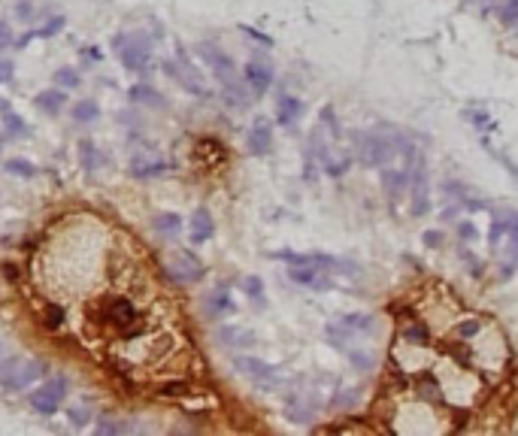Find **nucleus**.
<instances>
[{"instance_id":"20","label":"nucleus","mask_w":518,"mask_h":436,"mask_svg":"<svg viewBox=\"0 0 518 436\" xmlns=\"http://www.w3.org/2000/svg\"><path fill=\"white\" fill-rule=\"evenodd\" d=\"M218 340H222V346H231V349L255 346V333L246 331V327H237V324L222 327V331H218Z\"/></svg>"},{"instance_id":"31","label":"nucleus","mask_w":518,"mask_h":436,"mask_svg":"<svg viewBox=\"0 0 518 436\" xmlns=\"http://www.w3.org/2000/svg\"><path fill=\"white\" fill-rule=\"evenodd\" d=\"M242 288H246L249 300L264 303V282H261V276H246V279H242Z\"/></svg>"},{"instance_id":"11","label":"nucleus","mask_w":518,"mask_h":436,"mask_svg":"<svg viewBox=\"0 0 518 436\" xmlns=\"http://www.w3.org/2000/svg\"><path fill=\"white\" fill-rule=\"evenodd\" d=\"M379 182H382L388 200H400V197H406L409 191V182H413V170L409 167H382V173H379Z\"/></svg>"},{"instance_id":"41","label":"nucleus","mask_w":518,"mask_h":436,"mask_svg":"<svg viewBox=\"0 0 518 436\" xmlns=\"http://www.w3.org/2000/svg\"><path fill=\"white\" fill-rule=\"evenodd\" d=\"M242 34H249L252 40H258V43H264V45H270V37H264V34H258V30H252L249 25H242Z\"/></svg>"},{"instance_id":"14","label":"nucleus","mask_w":518,"mask_h":436,"mask_svg":"<svg viewBox=\"0 0 518 436\" xmlns=\"http://www.w3.org/2000/svg\"><path fill=\"white\" fill-rule=\"evenodd\" d=\"M167 170H170V164L158 155H149V152L134 155L131 167H127V173H131L134 179H155V176H164Z\"/></svg>"},{"instance_id":"7","label":"nucleus","mask_w":518,"mask_h":436,"mask_svg":"<svg viewBox=\"0 0 518 436\" xmlns=\"http://www.w3.org/2000/svg\"><path fill=\"white\" fill-rule=\"evenodd\" d=\"M164 70L170 73L173 79H176L179 85L188 91V94H194V97H209V88L203 85L200 73H197L194 67H191V61L182 55V49H179V58H176V61H164Z\"/></svg>"},{"instance_id":"29","label":"nucleus","mask_w":518,"mask_h":436,"mask_svg":"<svg viewBox=\"0 0 518 436\" xmlns=\"http://www.w3.org/2000/svg\"><path fill=\"white\" fill-rule=\"evenodd\" d=\"M3 125H6V131H10L12 136H28L30 134L28 121L21 116H15V112H3Z\"/></svg>"},{"instance_id":"23","label":"nucleus","mask_w":518,"mask_h":436,"mask_svg":"<svg viewBox=\"0 0 518 436\" xmlns=\"http://www.w3.org/2000/svg\"><path fill=\"white\" fill-rule=\"evenodd\" d=\"M158 394H161V397H191L194 394V382L179 379V376H167L164 382H158Z\"/></svg>"},{"instance_id":"19","label":"nucleus","mask_w":518,"mask_h":436,"mask_svg":"<svg viewBox=\"0 0 518 436\" xmlns=\"http://www.w3.org/2000/svg\"><path fill=\"white\" fill-rule=\"evenodd\" d=\"M34 106L45 116H58L61 110L67 106V94L61 88H49V91H40V94L34 97Z\"/></svg>"},{"instance_id":"26","label":"nucleus","mask_w":518,"mask_h":436,"mask_svg":"<svg viewBox=\"0 0 518 436\" xmlns=\"http://www.w3.org/2000/svg\"><path fill=\"white\" fill-rule=\"evenodd\" d=\"M131 101L134 103H149V106H164V97L158 94L155 88H149V85H134L131 88Z\"/></svg>"},{"instance_id":"21","label":"nucleus","mask_w":518,"mask_h":436,"mask_svg":"<svg viewBox=\"0 0 518 436\" xmlns=\"http://www.w3.org/2000/svg\"><path fill=\"white\" fill-rule=\"evenodd\" d=\"M152 227H155V233L164 236V240H176L182 231V216H176V212H158Z\"/></svg>"},{"instance_id":"38","label":"nucleus","mask_w":518,"mask_h":436,"mask_svg":"<svg viewBox=\"0 0 518 436\" xmlns=\"http://www.w3.org/2000/svg\"><path fill=\"white\" fill-rule=\"evenodd\" d=\"M458 231H461V240H470V242H473L476 240V227H473V221H461V227H458Z\"/></svg>"},{"instance_id":"30","label":"nucleus","mask_w":518,"mask_h":436,"mask_svg":"<svg viewBox=\"0 0 518 436\" xmlns=\"http://www.w3.org/2000/svg\"><path fill=\"white\" fill-rule=\"evenodd\" d=\"M79 70H73V67H61L55 73V85L58 88H79Z\"/></svg>"},{"instance_id":"17","label":"nucleus","mask_w":518,"mask_h":436,"mask_svg":"<svg viewBox=\"0 0 518 436\" xmlns=\"http://www.w3.org/2000/svg\"><path fill=\"white\" fill-rule=\"evenodd\" d=\"M373 327H376V321L373 315H364V312H352V315H342L340 321H333V324H327V333H370Z\"/></svg>"},{"instance_id":"37","label":"nucleus","mask_w":518,"mask_h":436,"mask_svg":"<svg viewBox=\"0 0 518 436\" xmlns=\"http://www.w3.org/2000/svg\"><path fill=\"white\" fill-rule=\"evenodd\" d=\"M15 15H19L21 21H28L30 15H34V6H30V0H15Z\"/></svg>"},{"instance_id":"8","label":"nucleus","mask_w":518,"mask_h":436,"mask_svg":"<svg viewBox=\"0 0 518 436\" xmlns=\"http://www.w3.org/2000/svg\"><path fill=\"white\" fill-rule=\"evenodd\" d=\"M413 216L424 218L431 212V188H428V164H424V155L413 158Z\"/></svg>"},{"instance_id":"27","label":"nucleus","mask_w":518,"mask_h":436,"mask_svg":"<svg viewBox=\"0 0 518 436\" xmlns=\"http://www.w3.org/2000/svg\"><path fill=\"white\" fill-rule=\"evenodd\" d=\"M497 19L504 21L506 28H515L518 25V0H504L497 6Z\"/></svg>"},{"instance_id":"39","label":"nucleus","mask_w":518,"mask_h":436,"mask_svg":"<svg viewBox=\"0 0 518 436\" xmlns=\"http://www.w3.org/2000/svg\"><path fill=\"white\" fill-rule=\"evenodd\" d=\"M10 43H12V30H10V25H6V21H0V52H3Z\"/></svg>"},{"instance_id":"1","label":"nucleus","mask_w":518,"mask_h":436,"mask_svg":"<svg viewBox=\"0 0 518 436\" xmlns=\"http://www.w3.org/2000/svg\"><path fill=\"white\" fill-rule=\"evenodd\" d=\"M37 276L49 282V300L64 309L79 303L82 346L118 376L164 373L182 349L146 255L125 227L101 216L67 218L37 258Z\"/></svg>"},{"instance_id":"10","label":"nucleus","mask_w":518,"mask_h":436,"mask_svg":"<svg viewBox=\"0 0 518 436\" xmlns=\"http://www.w3.org/2000/svg\"><path fill=\"white\" fill-rule=\"evenodd\" d=\"M242 82L252 91V97H264L273 85V64L264 55H255L252 61H246L242 67Z\"/></svg>"},{"instance_id":"25","label":"nucleus","mask_w":518,"mask_h":436,"mask_svg":"<svg viewBox=\"0 0 518 436\" xmlns=\"http://www.w3.org/2000/svg\"><path fill=\"white\" fill-rule=\"evenodd\" d=\"M3 170L12 173V176H25V179H34V176L40 173L34 160H28V158H10V160L3 164Z\"/></svg>"},{"instance_id":"5","label":"nucleus","mask_w":518,"mask_h":436,"mask_svg":"<svg viewBox=\"0 0 518 436\" xmlns=\"http://www.w3.org/2000/svg\"><path fill=\"white\" fill-rule=\"evenodd\" d=\"M164 273L170 276L176 285H197L203 276H207V264L188 249H179L176 255L170 258V264L164 267Z\"/></svg>"},{"instance_id":"3","label":"nucleus","mask_w":518,"mask_h":436,"mask_svg":"<svg viewBox=\"0 0 518 436\" xmlns=\"http://www.w3.org/2000/svg\"><path fill=\"white\" fill-rule=\"evenodd\" d=\"M67 391H70V379L67 376H45L34 391L28 394V403L37 415H55V412L64 406L67 400Z\"/></svg>"},{"instance_id":"16","label":"nucleus","mask_w":518,"mask_h":436,"mask_svg":"<svg viewBox=\"0 0 518 436\" xmlns=\"http://www.w3.org/2000/svg\"><path fill=\"white\" fill-rule=\"evenodd\" d=\"M188 236H191V246H203L216 236V221L207 206H197L191 212V225H188Z\"/></svg>"},{"instance_id":"6","label":"nucleus","mask_w":518,"mask_h":436,"mask_svg":"<svg viewBox=\"0 0 518 436\" xmlns=\"http://www.w3.org/2000/svg\"><path fill=\"white\" fill-rule=\"evenodd\" d=\"M116 49H118V61L127 67V70H134V73H146L149 70V61H152V49H149V43L143 40V37H136V34H121L116 37Z\"/></svg>"},{"instance_id":"22","label":"nucleus","mask_w":518,"mask_h":436,"mask_svg":"<svg viewBox=\"0 0 518 436\" xmlns=\"http://www.w3.org/2000/svg\"><path fill=\"white\" fill-rule=\"evenodd\" d=\"M70 118L76 121V125H94V121L101 118V106H97V101H91V97L76 101L70 106Z\"/></svg>"},{"instance_id":"4","label":"nucleus","mask_w":518,"mask_h":436,"mask_svg":"<svg viewBox=\"0 0 518 436\" xmlns=\"http://www.w3.org/2000/svg\"><path fill=\"white\" fill-rule=\"evenodd\" d=\"M197 55L200 61L209 67V73L216 76V82L222 88H231V85H240V73H237V64H234V58L222 52L216 43H197Z\"/></svg>"},{"instance_id":"35","label":"nucleus","mask_w":518,"mask_h":436,"mask_svg":"<svg viewBox=\"0 0 518 436\" xmlns=\"http://www.w3.org/2000/svg\"><path fill=\"white\" fill-rule=\"evenodd\" d=\"M355 400H358V388H349V391H340L337 397H333V406L346 409V406H355Z\"/></svg>"},{"instance_id":"18","label":"nucleus","mask_w":518,"mask_h":436,"mask_svg":"<svg viewBox=\"0 0 518 436\" xmlns=\"http://www.w3.org/2000/svg\"><path fill=\"white\" fill-rule=\"evenodd\" d=\"M303 116V101L300 97H291V94H282L276 101V121L282 127H294Z\"/></svg>"},{"instance_id":"24","label":"nucleus","mask_w":518,"mask_h":436,"mask_svg":"<svg viewBox=\"0 0 518 436\" xmlns=\"http://www.w3.org/2000/svg\"><path fill=\"white\" fill-rule=\"evenodd\" d=\"M79 164H82V170L85 173H94L97 167L103 164V155H101V149H97L91 140H82L79 143Z\"/></svg>"},{"instance_id":"2","label":"nucleus","mask_w":518,"mask_h":436,"mask_svg":"<svg viewBox=\"0 0 518 436\" xmlns=\"http://www.w3.org/2000/svg\"><path fill=\"white\" fill-rule=\"evenodd\" d=\"M49 376V364L45 361H21V357H10L0 364V385L6 391H25L34 382Z\"/></svg>"},{"instance_id":"9","label":"nucleus","mask_w":518,"mask_h":436,"mask_svg":"<svg viewBox=\"0 0 518 436\" xmlns=\"http://www.w3.org/2000/svg\"><path fill=\"white\" fill-rule=\"evenodd\" d=\"M234 366H237L246 379H252L255 385H261V388H276V385H282V379H285L276 366L258 361V357H249V355H240L237 361H234Z\"/></svg>"},{"instance_id":"34","label":"nucleus","mask_w":518,"mask_h":436,"mask_svg":"<svg viewBox=\"0 0 518 436\" xmlns=\"http://www.w3.org/2000/svg\"><path fill=\"white\" fill-rule=\"evenodd\" d=\"M67 418L73 422V427H85L91 422V412L85 406H70V409H67Z\"/></svg>"},{"instance_id":"33","label":"nucleus","mask_w":518,"mask_h":436,"mask_svg":"<svg viewBox=\"0 0 518 436\" xmlns=\"http://www.w3.org/2000/svg\"><path fill=\"white\" fill-rule=\"evenodd\" d=\"M479 327H482V321L479 318H464L458 327H455V336H461V340H473L479 333Z\"/></svg>"},{"instance_id":"32","label":"nucleus","mask_w":518,"mask_h":436,"mask_svg":"<svg viewBox=\"0 0 518 436\" xmlns=\"http://www.w3.org/2000/svg\"><path fill=\"white\" fill-rule=\"evenodd\" d=\"M64 25H67V19L64 15H52L49 21H45V25L37 30V37H43V40H49V37H58L61 30H64Z\"/></svg>"},{"instance_id":"42","label":"nucleus","mask_w":518,"mask_h":436,"mask_svg":"<svg viewBox=\"0 0 518 436\" xmlns=\"http://www.w3.org/2000/svg\"><path fill=\"white\" fill-rule=\"evenodd\" d=\"M3 112H10V103H6V97H0V116H3Z\"/></svg>"},{"instance_id":"15","label":"nucleus","mask_w":518,"mask_h":436,"mask_svg":"<svg viewBox=\"0 0 518 436\" xmlns=\"http://www.w3.org/2000/svg\"><path fill=\"white\" fill-rule=\"evenodd\" d=\"M246 149H249V155H258V158L273 149V125L267 118H255V125L249 127Z\"/></svg>"},{"instance_id":"12","label":"nucleus","mask_w":518,"mask_h":436,"mask_svg":"<svg viewBox=\"0 0 518 436\" xmlns=\"http://www.w3.org/2000/svg\"><path fill=\"white\" fill-rule=\"evenodd\" d=\"M315 409H318V397L309 394V391H294L285 400V415L291 418V422H300V424H307L309 418L315 415Z\"/></svg>"},{"instance_id":"36","label":"nucleus","mask_w":518,"mask_h":436,"mask_svg":"<svg viewBox=\"0 0 518 436\" xmlns=\"http://www.w3.org/2000/svg\"><path fill=\"white\" fill-rule=\"evenodd\" d=\"M15 76V64L10 58H0V85H3V82H10Z\"/></svg>"},{"instance_id":"13","label":"nucleus","mask_w":518,"mask_h":436,"mask_svg":"<svg viewBox=\"0 0 518 436\" xmlns=\"http://www.w3.org/2000/svg\"><path fill=\"white\" fill-rule=\"evenodd\" d=\"M203 312H207V318H212V321H222V318L237 312V303H234V297L227 288H216L203 297Z\"/></svg>"},{"instance_id":"40","label":"nucleus","mask_w":518,"mask_h":436,"mask_svg":"<svg viewBox=\"0 0 518 436\" xmlns=\"http://www.w3.org/2000/svg\"><path fill=\"white\" fill-rule=\"evenodd\" d=\"M443 240H446V236L439 233V231H428V233H424V242H428L431 249H437V246H439V242H443Z\"/></svg>"},{"instance_id":"28","label":"nucleus","mask_w":518,"mask_h":436,"mask_svg":"<svg viewBox=\"0 0 518 436\" xmlns=\"http://www.w3.org/2000/svg\"><path fill=\"white\" fill-rule=\"evenodd\" d=\"M127 430V424H121L116 422L112 415H101L97 418V424H94V433H101V436H110V433H125Z\"/></svg>"}]
</instances>
